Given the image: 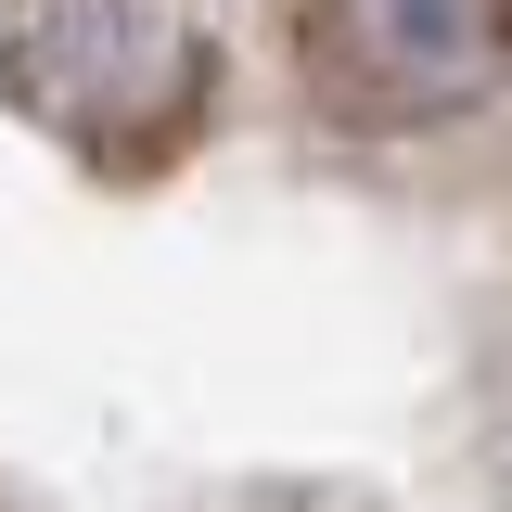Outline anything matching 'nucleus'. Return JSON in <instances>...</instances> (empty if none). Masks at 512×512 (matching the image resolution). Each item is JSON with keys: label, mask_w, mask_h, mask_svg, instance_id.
Here are the masks:
<instances>
[{"label": "nucleus", "mask_w": 512, "mask_h": 512, "mask_svg": "<svg viewBox=\"0 0 512 512\" xmlns=\"http://www.w3.org/2000/svg\"><path fill=\"white\" fill-rule=\"evenodd\" d=\"M308 52L359 116H461L512 90V0H308Z\"/></svg>", "instance_id": "1"}]
</instances>
